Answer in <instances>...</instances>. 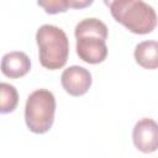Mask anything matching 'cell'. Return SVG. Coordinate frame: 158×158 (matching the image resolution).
<instances>
[{
	"label": "cell",
	"mask_w": 158,
	"mask_h": 158,
	"mask_svg": "<svg viewBox=\"0 0 158 158\" xmlns=\"http://www.w3.org/2000/svg\"><path fill=\"white\" fill-rule=\"evenodd\" d=\"M56 114V98L48 89L32 91L25 105V121L33 133H46L53 125Z\"/></svg>",
	"instance_id": "3"
},
{
	"label": "cell",
	"mask_w": 158,
	"mask_h": 158,
	"mask_svg": "<svg viewBox=\"0 0 158 158\" xmlns=\"http://www.w3.org/2000/svg\"><path fill=\"white\" fill-rule=\"evenodd\" d=\"M60 83L65 93L72 96H81L88 93L91 86V73L80 65H72L63 70Z\"/></svg>",
	"instance_id": "6"
},
{
	"label": "cell",
	"mask_w": 158,
	"mask_h": 158,
	"mask_svg": "<svg viewBox=\"0 0 158 158\" xmlns=\"http://www.w3.org/2000/svg\"><path fill=\"white\" fill-rule=\"evenodd\" d=\"M107 33H109L107 26L101 20L95 19V17H88V19L81 20L80 22L77 23L75 30H74L75 37L84 36V35H93L105 41L107 38Z\"/></svg>",
	"instance_id": "9"
},
{
	"label": "cell",
	"mask_w": 158,
	"mask_h": 158,
	"mask_svg": "<svg viewBox=\"0 0 158 158\" xmlns=\"http://www.w3.org/2000/svg\"><path fill=\"white\" fill-rule=\"evenodd\" d=\"M135 147L142 153H153L158 149V123L144 117L137 121L132 130Z\"/></svg>",
	"instance_id": "4"
},
{
	"label": "cell",
	"mask_w": 158,
	"mask_h": 158,
	"mask_svg": "<svg viewBox=\"0 0 158 158\" xmlns=\"http://www.w3.org/2000/svg\"><path fill=\"white\" fill-rule=\"evenodd\" d=\"M112 17L136 35L151 33L157 26L156 10L142 0H109Z\"/></svg>",
	"instance_id": "1"
},
{
	"label": "cell",
	"mask_w": 158,
	"mask_h": 158,
	"mask_svg": "<svg viewBox=\"0 0 158 158\" xmlns=\"http://www.w3.org/2000/svg\"><path fill=\"white\" fill-rule=\"evenodd\" d=\"M36 42L42 67L56 70L65 65L69 56V40L60 27L42 25L36 32Z\"/></svg>",
	"instance_id": "2"
},
{
	"label": "cell",
	"mask_w": 158,
	"mask_h": 158,
	"mask_svg": "<svg viewBox=\"0 0 158 158\" xmlns=\"http://www.w3.org/2000/svg\"><path fill=\"white\" fill-rule=\"evenodd\" d=\"M91 0H47V1H37V5L43 7L47 14L54 15L59 12H65L68 7H74V9H80L91 5Z\"/></svg>",
	"instance_id": "10"
},
{
	"label": "cell",
	"mask_w": 158,
	"mask_h": 158,
	"mask_svg": "<svg viewBox=\"0 0 158 158\" xmlns=\"http://www.w3.org/2000/svg\"><path fill=\"white\" fill-rule=\"evenodd\" d=\"M31 69V60L28 56L20 51H12L2 56L1 72L5 77L16 79L26 75Z\"/></svg>",
	"instance_id": "7"
},
{
	"label": "cell",
	"mask_w": 158,
	"mask_h": 158,
	"mask_svg": "<svg viewBox=\"0 0 158 158\" xmlns=\"http://www.w3.org/2000/svg\"><path fill=\"white\" fill-rule=\"evenodd\" d=\"M135 59L138 65L144 69L158 68V42L157 41H143L139 42L135 48Z\"/></svg>",
	"instance_id": "8"
},
{
	"label": "cell",
	"mask_w": 158,
	"mask_h": 158,
	"mask_svg": "<svg viewBox=\"0 0 158 158\" xmlns=\"http://www.w3.org/2000/svg\"><path fill=\"white\" fill-rule=\"evenodd\" d=\"M77 54L81 60L89 64H99L107 57L106 41L93 35H84L75 37Z\"/></svg>",
	"instance_id": "5"
},
{
	"label": "cell",
	"mask_w": 158,
	"mask_h": 158,
	"mask_svg": "<svg viewBox=\"0 0 158 158\" xmlns=\"http://www.w3.org/2000/svg\"><path fill=\"white\" fill-rule=\"evenodd\" d=\"M0 94H1L0 112L1 114L12 112L19 104V94L16 88L9 83L2 81L0 84Z\"/></svg>",
	"instance_id": "11"
}]
</instances>
